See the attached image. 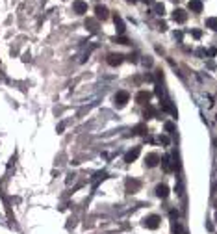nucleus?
<instances>
[{"mask_svg":"<svg viewBox=\"0 0 217 234\" xmlns=\"http://www.w3.org/2000/svg\"><path fill=\"white\" fill-rule=\"evenodd\" d=\"M160 221H162V219H160V216H154V214H152V216L145 218L143 225H145V227H147L149 231H156V229L160 227Z\"/></svg>","mask_w":217,"mask_h":234,"instance_id":"f257e3e1","label":"nucleus"},{"mask_svg":"<svg viewBox=\"0 0 217 234\" xmlns=\"http://www.w3.org/2000/svg\"><path fill=\"white\" fill-rule=\"evenodd\" d=\"M128 99H130L128 91H117V95H115V104H117L119 108H123V106L128 102Z\"/></svg>","mask_w":217,"mask_h":234,"instance_id":"f03ea898","label":"nucleus"},{"mask_svg":"<svg viewBox=\"0 0 217 234\" xmlns=\"http://www.w3.org/2000/svg\"><path fill=\"white\" fill-rule=\"evenodd\" d=\"M72 9H74V13L84 15V13H87V4L84 0H74L72 2Z\"/></svg>","mask_w":217,"mask_h":234,"instance_id":"7ed1b4c3","label":"nucleus"},{"mask_svg":"<svg viewBox=\"0 0 217 234\" xmlns=\"http://www.w3.org/2000/svg\"><path fill=\"white\" fill-rule=\"evenodd\" d=\"M139 152H141V149H139V147H134L132 151H128V152L124 154V162H126V164L136 162V160H137V156H139Z\"/></svg>","mask_w":217,"mask_h":234,"instance_id":"20e7f679","label":"nucleus"},{"mask_svg":"<svg viewBox=\"0 0 217 234\" xmlns=\"http://www.w3.org/2000/svg\"><path fill=\"white\" fill-rule=\"evenodd\" d=\"M139 188H141V182H139V180H134V179H128V180H126V192H128V193H136V192H139Z\"/></svg>","mask_w":217,"mask_h":234,"instance_id":"39448f33","label":"nucleus"},{"mask_svg":"<svg viewBox=\"0 0 217 234\" xmlns=\"http://www.w3.org/2000/svg\"><path fill=\"white\" fill-rule=\"evenodd\" d=\"M113 22H115V28H117V33L119 35H123L124 33V30H126V26H124V20L121 19V15H113Z\"/></svg>","mask_w":217,"mask_h":234,"instance_id":"423d86ee","label":"nucleus"},{"mask_svg":"<svg viewBox=\"0 0 217 234\" xmlns=\"http://www.w3.org/2000/svg\"><path fill=\"white\" fill-rule=\"evenodd\" d=\"M145 164H147V167H156V166L160 164V156H158L156 152H150V154H147Z\"/></svg>","mask_w":217,"mask_h":234,"instance_id":"0eeeda50","label":"nucleus"},{"mask_svg":"<svg viewBox=\"0 0 217 234\" xmlns=\"http://www.w3.org/2000/svg\"><path fill=\"white\" fill-rule=\"evenodd\" d=\"M106 61H108L111 67H117V65H121V63H123V56H121V54H108Z\"/></svg>","mask_w":217,"mask_h":234,"instance_id":"6e6552de","label":"nucleus"},{"mask_svg":"<svg viewBox=\"0 0 217 234\" xmlns=\"http://www.w3.org/2000/svg\"><path fill=\"white\" fill-rule=\"evenodd\" d=\"M95 13H97V19H102V20H106V19L110 17V11H108L106 6H97V7H95Z\"/></svg>","mask_w":217,"mask_h":234,"instance_id":"1a4fd4ad","label":"nucleus"},{"mask_svg":"<svg viewBox=\"0 0 217 234\" xmlns=\"http://www.w3.org/2000/svg\"><path fill=\"white\" fill-rule=\"evenodd\" d=\"M173 19H175L176 22H186V20H188V13H186L184 9H175V11H173Z\"/></svg>","mask_w":217,"mask_h":234,"instance_id":"9d476101","label":"nucleus"},{"mask_svg":"<svg viewBox=\"0 0 217 234\" xmlns=\"http://www.w3.org/2000/svg\"><path fill=\"white\" fill-rule=\"evenodd\" d=\"M156 195H158L160 199H167V197H169V188H167L165 184H158V186H156Z\"/></svg>","mask_w":217,"mask_h":234,"instance_id":"9b49d317","label":"nucleus"},{"mask_svg":"<svg viewBox=\"0 0 217 234\" xmlns=\"http://www.w3.org/2000/svg\"><path fill=\"white\" fill-rule=\"evenodd\" d=\"M150 97H152V95H150L149 91H139V93L136 95V100H137L139 104H147V102L150 100Z\"/></svg>","mask_w":217,"mask_h":234,"instance_id":"f8f14e48","label":"nucleus"},{"mask_svg":"<svg viewBox=\"0 0 217 234\" xmlns=\"http://www.w3.org/2000/svg\"><path fill=\"white\" fill-rule=\"evenodd\" d=\"M189 9L195 11V13H201L202 11V2L201 0H189Z\"/></svg>","mask_w":217,"mask_h":234,"instance_id":"ddd939ff","label":"nucleus"},{"mask_svg":"<svg viewBox=\"0 0 217 234\" xmlns=\"http://www.w3.org/2000/svg\"><path fill=\"white\" fill-rule=\"evenodd\" d=\"M143 115H145L147 119H152V117H156V110H154V106H150V104H147V108H145V112H143Z\"/></svg>","mask_w":217,"mask_h":234,"instance_id":"4468645a","label":"nucleus"},{"mask_svg":"<svg viewBox=\"0 0 217 234\" xmlns=\"http://www.w3.org/2000/svg\"><path fill=\"white\" fill-rule=\"evenodd\" d=\"M206 28H210V30L217 32V17H210V19H206Z\"/></svg>","mask_w":217,"mask_h":234,"instance_id":"2eb2a0df","label":"nucleus"},{"mask_svg":"<svg viewBox=\"0 0 217 234\" xmlns=\"http://www.w3.org/2000/svg\"><path fill=\"white\" fill-rule=\"evenodd\" d=\"M85 26H87L91 32H97V20H93V19H87V20H85Z\"/></svg>","mask_w":217,"mask_h":234,"instance_id":"dca6fc26","label":"nucleus"},{"mask_svg":"<svg viewBox=\"0 0 217 234\" xmlns=\"http://www.w3.org/2000/svg\"><path fill=\"white\" fill-rule=\"evenodd\" d=\"M134 132H136V134H139V136H143V134L147 132V125H143V123H141V125H137V126L134 128Z\"/></svg>","mask_w":217,"mask_h":234,"instance_id":"f3484780","label":"nucleus"},{"mask_svg":"<svg viewBox=\"0 0 217 234\" xmlns=\"http://www.w3.org/2000/svg\"><path fill=\"white\" fill-rule=\"evenodd\" d=\"M162 164H163V169H165V171H173V164H171V160H169V158H163V162H162Z\"/></svg>","mask_w":217,"mask_h":234,"instance_id":"a211bd4d","label":"nucleus"},{"mask_svg":"<svg viewBox=\"0 0 217 234\" xmlns=\"http://www.w3.org/2000/svg\"><path fill=\"white\" fill-rule=\"evenodd\" d=\"M154 11H156L158 15H163V13H165V7H163V4H154Z\"/></svg>","mask_w":217,"mask_h":234,"instance_id":"6ab92c4d","label":"nucleus"},{"mask_svg":"<svg viewBox=\"0 0 217 234\" xmlns=\"http://www.w3.org/2000/svg\"><path fill=\"white\" fill-rule=\"evenodd\" d=\"M115 43H119V45H130V41H128L124 35H119V37H115Z\"/></svg>","mask_w":217,"mask_h":234,"instance_id":"aec40b11","label":"nucleus"},{"mask_svg":"<svg viewBox=\"0 0 217 234\" xmlns=\"http://www.w3.org/2000/svg\"><path fill=\"white\" fill-rule=\"evenodd\" d=\"M165 130H167L169 134H173V130H175V125H173V123H165Z\"/></svg>","mask_w":217,"mask_h":234,"instance_id":"412c9836","label":"nucleus"},{"mask_svg":"<svg viewBox=\"0 0 217 234\" xmlns=\"http://www.w3.org/2000/svg\"><path fill=\"white\" fill-rule=\"evenodd\" d=\"M201 35H202V32H201V30H193V37H197V39H199Z\"/></svg>","mask_w":217,"mask_h":234,"instance_id":"4be33fe9","label":"nucleus"},{"mask_svg":"<svg viewBox=\"0 0 217 234\" xmlns=\"http://www.w3.org/2000/svg\"><path fill=\"white\" fill-rule=\"evenodd\" d=\"M178 218V212L176 210H171V219H176Z\"/></svg>","mask_w":217,"mask_h":234,"instance_id":"5701e85b","label":"nucleus"},{"mask_svg":"<svg viewBox=\"0 0 217 234\" xmlns=\"http://www.w3.org/2000/svg\"><path fill=\"white\" fill-rule=\"evenodd\" d=\"M145 2H154V0H145Z\"/></svg>","mask_w":217,"mask_h":234,"instance_id":"b1692460","label":"nucleus"},{"mask_svg":"<svg viewBox=\"0 0 217 234\" xmlns=\"http://www.w3.org/2000/svg\"><path fill=\"white\" fill-rule=\"evenodd\" d=\"M215 221H217V212H215Z\"/></svg>","mask_w":217,"mask_h":234,"instance_id":"393cba45","label":"nucleus"}]
</instances>
